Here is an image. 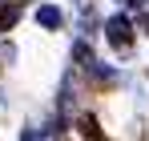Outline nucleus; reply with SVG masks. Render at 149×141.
Returning a JSON list of instances; mask_svg holds the SVG:
<instances>
[{
  "mask_svg": "<svg viewBox=\"0 0 149 141\" xmlns=\"http://www.w3.org/2000/svg\"><path fill=\"white\" fill-rule=\"evenodd\" d=\"M105 36H109V45L113 48H129L133 45V24H129V16H109V24H105Z\"/></svg>",
  "mask_w": 149,
  "mask_h": 141,
  "instance_id": "obj_1",
  "label": "nucleus"
},
{
  "mask_svg": "<svg viewBox=\"0 0 149 141\" xmlns=\"http://www.w3.org/2000/svg\"><path fill=\"white\" fill-rule=\"evenodd\" d=\"M36 20L45 24V28H61V8H52V4H45V8L36 12Z\"/></svg>",
  "mask_w": 149,
  "mask_h": 141,
  "instance_id": "obj_2",
  "label": "nucleus"
},
{
  "mask_svg": "<svg viewBox=\"0 0 149 141\" xmlns=\"http://www.w3.org/2000/svg\"><path fill=\"white\" fill-rule=\"evenodd\" d=\"M16 16H20L16 8H0V32H4V28H12V24H16Z\"/></svg>",
  "mask_w": 149,
  "mask_h": 141,
  "instance_id": "obj_3",
  "label": "nucleus"
},
{
  "mask_svg": "<svg viewBox=\"0 0 149 141\" xmlns=\"http://www.w3.org/2000/svg\"><path fill=\"white\" fill-rule=\"evenodd\" d=\"M121 4H141V0H121Z\"/></svg>",
  "mask_w": 149,
  "mask_h": 141,
  "instance_id": "obj_4",
  "label": "nucleus"
},
{
  "mask_svg": "<svg viewBox=\"0 0 149 141\" xmlns=\"http://www.w3.org/2000/svg\"><path fill=\"white\" fill-rule=\"evenodd\" d=\"M145 28H149V16H145Z\"/></svg>",
  "mask_w": 149,
  "mask_h": 141,
  "instance_id": "obj_5",
  "label": "nucleus"
}]
</instances>
